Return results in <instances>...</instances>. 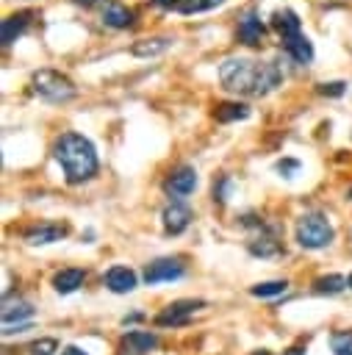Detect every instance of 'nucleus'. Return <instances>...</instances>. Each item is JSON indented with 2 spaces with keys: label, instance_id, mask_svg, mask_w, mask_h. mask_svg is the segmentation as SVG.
Listing matches in <instances>:
<instances>
[{
  "label": "nucleus",
  "instance_id": "obj_1",
  "mask_svg": "<svg viewBox=\"0 0 352 355\" xmlns=\"http://www.w3.org/2000/svg\"><path fill=\"white\" fill-rule=\"evenodd\" d=\"M283 80V69L277 61H258L247 55H233L219 64V83L233 94L263 97L274 92Z\"/></svg>",
  "mask_w": 352,
  "mask_h": 355
},
{
  "label": "nucleus",
  "instance_id": "obj_2",
  "mask_svg": "<svg viewBox=\"0 0 352 355\" xmlns=\"http://www.w3.org/2000/svg\"><path fill=\"white\" fill-rule=\"evenodd\" d=\"M53 155L61 164L64 178H67L69 186L86 183L97 175V166H100L97 150L86 136H80L75 130H67L53 141Z\"/></svg>",
  "mask_w": 352,
  "mask_h": 355
},
{
  "label": "nucleus",
  "instance_id": "obj_3",
  "mask_svg": "<svg viewBox=\"0 0 352 355\" xmlns=\"http://www.w3.org/2000/svg\"><path fill=\"white\" fill-rule=\"evenodd\" d=\"M294 233H297L299 247H305V250H324V247H330L333 239H335V230H333L330 219H327L324 214H319V211L302 214V216L297 219V230H294Z\"/></svg>",
  "mask_w": 352,
  "mask_h": 355
},
{
  "label": "nucleus",
  "instance_id": "obj_4",
  "mask_svg": "<svg viewBox=\"0 0 352 355\" xmlns=\"http://www.w3.org/2000/svg\"><path fill=\"white\" fill-rule=\"evenodd\" d=\"M30 86H33V94L42 97V100H47V103H67V100H72L78 94V86L67 75H61L55 69H39V72H33Z\"/></svg>",
  "mask_w": 352,
  "mask_h": 355
},
{
  "label": "nucleus",
  "instance_id": "obj_5",
  "mask_svg": "<svg viewBox=\"0 0 352 355\" xmlns=\"http://www.w3.org/2000/svg\"><path fill=\"white\" fill-rule=\"evenodd\" d=\"M205 308V300H175L169 302L158 316H155V324L158 327H177V324H186L194 311Z\"/></svg>",
  "mask_w": 352,
  "mask_h": 355
},
{
  "label": "nucleus",
  "instance_id": "obj_6",
  "mask_svg": "<svg viewBox=\"0 0 352 355\" xmlns=\"http://www.w3.org/2000/svg\"><path fill=\"white\" fill-rule=\"evenodd\" d=\"M186 275V266L180 258H155L144 266V283H166V280H180Z\"/></svg>",
  "mask_w": 352,
  "mask_h": 355
},
{
  "label": "nucleus",
  "instance_id": "obj_7",
  "mask_svg": "<svg viewBox=\"0 0 352 355\" xmlns=\"http://www.w3.org/2000/svg\"><path fill=\"white\" fill-rule=\"evenodd\" d=\"M33 316V305L25 302V300H6L3 302V333L11 336V333H19L28 327V319Z\"/></svg>",
  "mask_w": 352,
  "mask_h": 355
},
{
  "label": "nucleus",
  "instance_id": "obj_8",
  "mask_svg": "<svg viewBox=\"0 0 352 355\" xmlns=\"http://www.w3.org/2000/svg\"><path fill=\"white\" fill-rule=\"evenodd\" d=\"M194 189H197V169L194 166H186V164L177 166L175 172H169V178L164 180V191L169 197H175V200L188 197Z\"/></svg>",
  "mask_w": 352,
  "mask_h": 355
},
{
  "label": "nucleus",
  "instance_id": "obj_9",
  "mask_svg": "<svg viewBox=\"0 0 352 355\" xmlns=\"http://www.w3.org/2000/svg\"><path fill=\"white\" fill-rule=\"evenodd\" d=\"M238 42H244L247 47H258L266 39V25L261 22V17L255 11H247L244 17H238Z\"/></svg>",
  "mask_w": 352,
  "mask_h": 355
},
{
  "label": "nucleus",
  "instance_id": "obj_10",
  "mask_svg": "<svg viewBox=\"0 0 352 355\" xmlns=\"http://www.w3.org/2000/svg\"><path fill=\"white\" fill-rule=\"evenodd\" d=\"M67 233H69L67 222H42V225H36L25 233V241L33 244V247L36 244H53V241H61Z\"/></svg>",
  "mask_w": 352,
  "mask_h": 355
},
{
  "label": "nucleus",
  "instance_id": "obj_11",
  "mask_svg": "<svg viewBox=\"0 0 352 355\" xmlns=\"http://www.w3.org/2000/svg\"><path fill=\"white\" fill-rule=\"evenodd\" d=\"M100 19H103V25L122 31V28H130V25L136 22V14H133L125 3H119V0H108V3L103 6V11H100Z\"/></svg>",
  "mask_w": 352,
  "mask_h": 355
},
{
  "label": "nucleus",
  "instance_id": "obj_12",
  "mask_svg": "<svg viewBox=\"0 0 352 355\" xmlns=\"http://www.w3.org/2000/svg\"><path fill=\"white\" fill-rule=\"evenodd\" d=\"M161 219H164V230H166L169 236H177V233H183V230L188 227V222H191V211H188V205H183L180 200H175L172 205L164 208Z\"/></svg>",
  "mask_w": 352,
  "mask_h": 355
},
{
  "label": "nucleus",
  "instance_id": "obj_13",
  "mask_svg": "<svg viewBox=\"0 0 352 355\" xmlns=\"http://www.w3.org/2000/svg\"><path fill=\"white\" fill-rule=\"evenodd\" d=\"M158 347V336L150 330H127L122 336V349L125 355H147L150 349Z\"/></svg>",
  "mask_w": 352,
  "mask_h": 355
},
{
  "label": "nucleus",
  "instance_id": "obj_14",
  "mask_svg": "<svg viewBox=\"0 0 352 355\" xmlns=\"http://www.w3.org/2000/svg\"><path fill=\"white\" fill-rule=\"evenodd\" d=\"M269 25L280 33V39H291V36L302 33V22H299L297 11H291V8H277V11H272Z\"/></svg>",
  "mask_w": 352,
  "mask_h": 355
},
{
  "label": "nucleus",
  "instance_id": "obj_15",
  "mask_svg": "<svg viewBox=\"0 0 352 355\" xmlns=\"http://www.w3.org/2000/svg\"><path fill=\"white\" fill-rule=\"evenodd\" d=\"M136 283H139V277H136V272L130 266H111L105 272V286L114 294H127V291L136 288Z\"/></svg>",
  "mask_w": 352,
  "mask_h": 355
},
{
  "label": "nucleus",
  "instance_id": "obj_16",
  "mask_svg": "<svg viewBox=\"0 0 352 355\" xmlns=\"http://www.w3.org/2000/svg\"><path fill=\"white\" fill-rule=\"evenodd\" d=\"M83 280H86V272L78 269V266H69V269H61V272L53 275V288L58 294H72L83 286Z\"/></svg>",
  "mask_w": 352,
  "mask_h": 355
},
{
  "label": "nucleus",
  "instance_id": "obj_17",
  "mask_svg": "<svg viewBox=\"0 0 352 355\" xmlns=\"http://www.w3.org/2000/svg\"><path fill=\"white\" fill-rule=\"evenodd\" d=\"M283 47L285 53L297 61V64H310L313 61V42L305 36V33H297L291 39H283Z\"/></svg>",
  "mask_w": 352,
  "mask_h": 355
},
{
  "label": "nucleus",
  "instance_id": "obj_18",
  "mask_svg": "<svg viewBox=\"0 0 352 355\" xmlns=\"http://www.w3.org/2000/svg\"><path fill=\"white\" fill-rule=\"evenodd\" d=\"M28 19H30V14H28V11H22V14H11V17H6V19H3V25H0V39H3V44H6V47H8V44H14V42L25 33Z\"/></svg>",
  "mask_w": 352,
  "mask_h": 355
},
{
  "label": "nucleus",
  "instance_id": "obj_19",
  "mask_svg": "<svg viewBox=\"0 0 352 355\" xmlns=\"http://www.w3.org/2000/svg\"><path fill=\"white\" fill-rule=\"evenodd\" d=\"M172 44H175L172 36H152V39H139L130 47V53L139 55V58H152V55H161L164 50H169Z\"/></svg>",
  "mask_w": 352,
  "mask_h": 355
},
{
  "label": "nucleus",
  "instance_id": "obj_20",
  "mask_svg": "<svg viewBox=\"0 0 352 355\" xmlns=\"http://www.w3.org/2000/svg\"><path fill=\"white\" fill-rule=\"evenodd\" d=\"M216 122H236V119H247L249 116V105L244 103H219L213 111Z\"/></svg>",
  "mask_w": 352,
  "mask_h": 355
},
{
  "label": "nucleus",
  "instance_id": "obj_21",
  "mask_svg": "<svg viewBox=\"0 0 352 355\" xmlns=\"http://www.w3.org/2000/svg\"><path fill=\"white\" fill-rule=\"evenodd\" d=\"M247 250H249L252 255L272 258V255H277V252H280V241H277L274 236H261V239H252V241L247 244Z\"/></svg>",
  "mask_w": 352,
  "mask_h": 355
},
{
  "label": "nucleus",
  "instance_id": "obj_22",
  "mask_svg": "<svg viewBox=\"0 0 352 355\" xmlns=\"http://www.w3.org/2000/svg\"><path fill=\"white\" fill-rule=\"evenodd\" d=\"M344 288H346V277H341V275H324V277L313 280V291L316 294H338Z\"/></svg>",
  "mask_w": 352,
  "mask_h": 355
},
{
  "label": "nucleus",
  "instance_id": "obj_23",
  "mask_svg": "<svg viewBox=\"0 0 352 355\" xmlns=\"http://www.w3.org/2000/svg\"><path fill=\"white\" fill-rule=\"evenodd\" d=\"M225 0H180L175 6L177 14H200V11H211L216 6H222Z\"/></svg>",
  "mask_w": 352,
  "mask_h": 355
},
{
  "label": "nucleus",
  "instance_id": "obj_24",
  "mask_svg": "<svg viewBox=\"0 0 352 355\" xmlns=\"http://www.w3.org/2000/svg\"><path fill=\"white\" fill-rule=\"evenodd\" d=\"M288 288V280H266V283H258L249 288L252 297H277Z\"/></svg>",
  "mask_w": 352,
  "mask_h": 355
},
{
  "label": "nucleus",
  "instance_id": "obj_25",
  "mask_svg": "<svg viewBox=\"0 0 352 355\" xmlns=\"http://www.w3.org/2000/svg\"><path fill=\"white\" fill-rule=\"evenodd\" d=\"M330 349L335 355H352V330H335L330 336Z\"/></svg>",
  "mask_w": 352,
  "mask_h": 355
},
{
  "label": "nucleus",
  "instance_id": "obj_26",
  "mask_svg": "<svg viewBox=\"0 0 352 355\" xmlns=\"http://www.w3.org/2000/svg\"><path fill=\"white\" fill-rule=\"evenodd\" d=\"M25 352L28 355H53V352H58V341L55 338H39V341H30L25 347Z\"/></svg>",
  "mask_w": 352,
  "mask_h": 355
},
{
  "label": "nucleus",
  "instance_id": "obj_27",
  "mask_svg": "<svg viewBox=\"0 0 352 355\" xmlns=\"http://www.w3.org/2000/svg\"><path fill=\"white\" fill-rule=\"evenodd\" d=\"M230 191H233V178H230V175H222V178L213 183V200H216V202H227Z\"/></svg>",
  "mask_w": 352,
  "mask_h": 355
},
{
  "label": "nucleus",
  "instance_id": "obj_28",
  "mask_svg": "<svg viewBox=\"0 0 352 355\" xmlns=\"http://www.w3.org/2000/svg\"><path fill=\"white\" fill-rule=\"evenodd\" d=\"M316 92H319V94H324V97H341V94L346 92V83H344V80H330V83H319V86H316Z\"/></svg>",
  "mask_w": 352,
  "mask_h": 355
},
{
  "label": "nucleus",
  "instance_id": "obj_29",
  "mask_svg": "<svg viewBox=\"0 0 352 355\" xmlns=\"http://www.w3.org/2000/svg\"><path fill=\"white\" fill-rule=\"evenodd\" d=\"M274 169H277L283 178H294V175L299 172V161H297V158H283V161L274 164Z\"/></svg>",
  "mask_w": 352,
  "mask_h": 355
},
{
  "label": "nucleus",
  "instance_id": "obj_30",
  "mask_svg": "<svg viewBox=\"0 0 352 355\" xmlns=\"http://www.w3.org/2000/svg\"><path fill=\"white\" fill-rule=\"evenodd\" d=\"M61 355H89V352H83L80 347H75V344H69V347H64V349H61Z\"/></svg>",
  "mask_w": 352,
  "mask_h": 355
},
{
  "label": "nucleus",
  "instance_id": "obj_31",
  "mask_svg": "<svg viewBox=\"0 0 352 355\" xmlns=\"http://www.w3.org/2000/svg\"><path fill=\"white\" fill-rule=\"evenodd\" d=\"M152 3H155L158 8H175V6L180 3V0H152Z\"/></svg>",
  "mask_w": 352,
  "mask_h": 355
},
{
  "label": "nucleus",
  "instance_id": "obj_32",
  "mask_svg": "<svg viewBox=\"0 0 352 355\" xmlns=\"http://www.w3.org/2000/svg\"><path fill=\"white\" fill-rule=\"evenodd\" d=\"M72 3H78V6H94L97 0H72Z\"/></svg>",
  "mask_w": 352,
  "mask_h": 355
},
{
  "label": "nucleus",
  "instance_id": "obj_33",
  "mask_svg": "<svg viewBox=\"0 0 352 355\" xmlns=\"http://www.w3.org/2000/svg\"><path fill=\"white\" fill-rule=\"evenodd\" d=\"M252 355H272L269 349H258V352H252Z\"/></svg>",
  "mask_w": 352,
  "mask_h": 355
},
{
  "label": "nucleus",
  "instance_id": "obj_34",
  "mask_svg": "<svg viewBox=\"0 0 352 355\" xmlns=\"http://www.w3.org/2000/svg\"><path fill=\"white\" fill-rule=\"evenodd\" d=\"M285 355H305V352H299V349H288Z\"/></svg>",
  "mask_w": 352,
  "mask_h": 355
},
{
  "label": "nucleus",
  "instance_id": "obj_35",
  "mask_svg": "<svg viewBox=\"0 0 352 355\" xmlns=\"http://www.w3.org/2000/svg\"><path fill=\"white\" fill-rule=\"evenodd\" d=\"M346 286H349V288H352V272H349V277H346Z\"/></svg>",
  "mask_w": 352,
  "mask_h": 355
},
{
  "label": "nucleus",
  "instance_id": "obj_36",
  "mask_svg": "<svg viewBox=\"0 0 352 355\" xmlns=\"http://www.w3.org/2000/svg\"><path fill=\"white\" fill-rule=\"evenodd\" d=\"M349 200H352V189H349Z\"/></svg>",
  "mask_w": 352,
  "mask_h": 355
}]
</instances>
